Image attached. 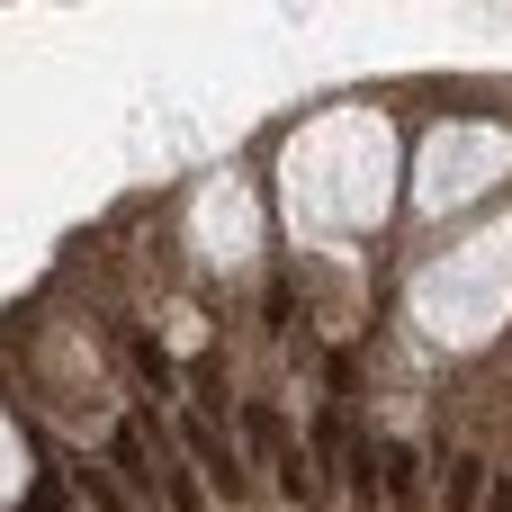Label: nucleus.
Returning a JSON list of instances; mask_svg holds the SVG:
<instances>
[{"label": "nucleus", "mask_w": 512, "mask_h": 512, "mask_svg": "<svg viewBox=\"0 0 512 512\" xmlns=\"http://www.w3.org/2000/svg\"><path fill=\"white\" fill-rule=\"evenodd\" d=\"M180 441H189V450H198V468H207V486H216V495H225V504H234V495H243V459H234V450H225V432H216V423H207V414H198V405H189V414H180Z\"/></svg>", "instance_id": "f257e3e1"}, {"label": "nucleus", "mask_w": 512, "mask_h": 512, "mask_svg": "<svg viewBox=\"0 0 512 512\" xmlns=\"http://www.w3.org/2000/svg\"><path fill=\"white\" fill-rule=\"evenodd\" d=\"M72 486H81V504H90V512H144V504H135V486H126V477H117L108 459H90V468H81Z\"/></svg>", "instance_id": "f03ea898"}, {"label": "nucleus", "mask_w": 512, "mask_h": 512, "mask_svg": "<svg viewBox=\"0 0 512 512\" xmlns=\"http://www.w3.org/2000/svg\"><path fill=\"white\" fill-rule=\"evenodd\" d=\"M162 504H171V512H207V504H198V477H189V468H162Z\"/></svg>", "instance_id": "0eeeda50"}, {"label": "nucleus", "mask_w": 512, "mask_h": 512, "mask_svg": "<svg viewBox=\"0 0 512 512\" xmlns=\"http://www.w3.org/2000/svg\"><path fill=\"white\" fill-rule=\"evenodd\" d=\"M279 486H288V495H297V504H315V468H306V459H297V450H288V441H279Z\"/></svg>", "instance_id": "423d86ee"}, {"label": "nucleus", "mask_w": 512, "mask_h": 512, "mask_svg": "<svg viewBox=\"0 0 512 512\" xmlns=\"http://www.w3.org/2000/svg\"><path fill=\"white\" fill-rule=\"evenodd\" d=\"M315 459H342V405L315 414Z\"/></svg>", "instance_id": "1a4fd4ad"}, {"label": "nucleus", "mask_w": 512, "mask_h": 512, "mask_svg": "<svg viewBox=\"0 0 512 512\" xmlns=\"http://www.w3.org/2000/svg\"><path fill=\"white\" fill-rule=\"evenodd\" d=\"M477 495H486V468L459 459V468H450V504H441V512H477Z\"/></svg>", "instance_id": "39448f33"}, {"label": "nucleus", "mask_w": 512, "mask_h": 512, "mask_svg": "<svg viewBox=\"0 0 512 512\" xmlns=\"http://www.w3.org/2000/svg\"><path fill=\"white\" fill-rule=\"evenodd\" d=\"M414 486H423L414 450H387V459H378V512H414Z\"/></svg>", "instance_id": "7ed1b4c3"}, {"label": "nucleus", "mask_w": 512, "mask_h": 512, "mask_svg": "<svg viewBox=\"0 0 512 512\" xmlns=\"http://www.w3.org/2000/svg\"><path fill=\"white\" fill-rule=\"evenodd\" d=\"M27 512H72V486H63V477H36V486H27Z\"/></svg>", "instance_id": "6e6552de"}, {"label": "nucleus", "mask_w": 512, "mask_h": 512, "mask_svg": "<svg viewBox=\"0 0 512 512\" xmlns=\"http://www.w3.org/2000/svg\"><path fill=\"white\" fill-rule=\"evenodd\" d=\"M234 423H243V441H252V459H279V441H288V432L270 423V405H243Z\"/></svg>", "instance_id": "20e7f679"}, {"label": "nucleus", "mask_w": 512, "mask_h": 512, "mask_svg": "<svg viewBox=\"0 0 512 512\" xmlns=\"http://www.w3.org/2000/svg\"><path fill=\"white\" fill-rule=\"evenodd\" d=\"M486 512H512V477H495V495H486Z\"/></svg>", "instance_id": "9d476101"}]
</instances>
